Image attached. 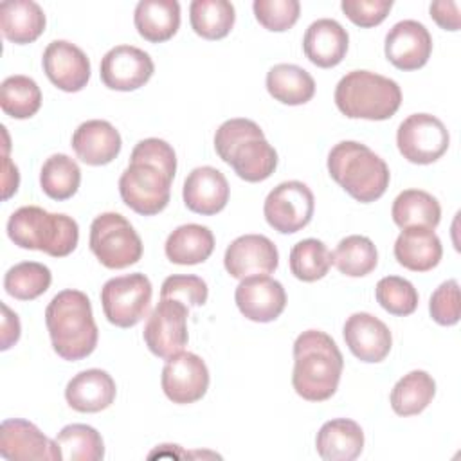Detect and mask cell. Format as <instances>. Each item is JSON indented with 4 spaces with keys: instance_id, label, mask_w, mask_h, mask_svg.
<instances>
[{
    "instance_id": "32",
    "label": "cell",
    "mask_w": 461,
    "mask_h": 461,
    "mask_svg": "<svg viewBox=\"0 0 461 461\" xmlns=\"http://www.w3.org/2000/svg\"><path fill=\"white\" fill-rule=\"evenodd\" d=\"M436 394L434 378L421 369L403 375L391 391V407L398 416H414L423 412Z\"/></svg>"
},
{
    "instance_id": "8",
    "label": "cell",
    "mask_w": 461,
    "mask_h": 461,
    "mask_svg": "<svg viewBox=\"0 0 461 461\" xmlns=\"http://www.w3.org/2000/svg\"><path fill=\"white\" fill-rule=\"evenodd\" d=\"M90 250L103 267L121 270L142 258V241L122 214L103 212L90 225Z\"/></svg>"
},
{
    "instance_id": "6",
    "label": "cell",
    "mask_w": 461,
    "mask_h": 461,
    "mask_svg": "<svg viewBox=\"0 0 461 461\" xmlns=\"http://www.w3.org/2000/svg\"><path fill=\"white\" fill-rule=\"evenodd\" d=\"M7 236L20 249L65 258L77 247L79 227L77 221L67 214L49 212L36 205H23L9 216Z\"/></svg>"
},
{
    "instance_id": "19",
    "label": "cell",
    "mask_w": 461,
    "mask_h": 461,
    "mask_svg": "<svg viewBox=\"0 0 461 461\" xmlns=\"http://www.w3.org/2000/svg\"><path fill=\"white\" fill-rule=\"evenodd\" d=\"M234 301L249 321L272 322L286 306V292L279 281L268 276H252L236 286Z\"/></svg>"
},
{
    "instance_id": "24",
    "label": "cell",
    "mask_w": 461,
    "mask_h": 461,
    "mask_svg": "<svg viewBox=\"0 0 461 461\" xmlns=\"http://www.w3.org/2000/svg\"><path fill=\"white\" fill-rule=\"evenodd\" d=\"M117 394L113 378L103 369H85L72 376L65 387L67 403L77 412L108 409Z\"/></svg>"
},
{
    "instance_id": "17",
    "label": "cell",
    "mask_w": 461,
    "mask_h": 461,
    "mask_svg": "<svg viewBox=\"0 0 461 461\" xmlns=\"http://www.w3.org/2000/svg\"><path fill=\"white\" fill-rule=\"evenodd\" d=\"M43 72L63 92H79L90 79V59L74 43L54 40L43 50Z\"/></svg>"
},
{
    "instance_id": "35",
    "label": "cell",
    "mask_w": 461,
    "mask_h": 461,
    "mask_svg": "<svg viewBox=\"0 0 461 461\" xmlns=\"http://www.w3.org/2000/svg\"><path fill=\"white\" fill-rule=\"evenodd\" d=\"M333 265L340 274L349 277H362L371 274L378 265V252L367 236L351 234L339 241L331 252Z\"/></svg>"
},
{
    "instance_id": "2",
    "label": "cell",
    "mask_w": 461,
    "mask_h": 461,
    "mask_svg": "<svg viewBox=\"0 0 461 461\" xmlns=\"http://www.w3.org/2000/svg\"><path fill=\"white\" fill-rule=\"evenodd\" d=\"M344 367L337 342L321 330H306L294 342L292 385L308 402H324L339 387Z\"/></svg>"
},
{
    "instance_id": "22",
    "label": "cell",
    "mask_w": 461,
    "mask_h": 461,
    "mask_svg": "<svg viewBox=\"0 0 461 461\" xmlns=\"http://www.w3.org/2000/svg\"><path fill=\"white\" fill-rule=\"evenodd\" d=\"M121 133L108 121L90 119L81 122L72 135V149L88 166L110 164L121 151Z\"/></svg>"
},
{
    "instance_id": "10",
    "label": "cell",
    "mask_w": 461,
    "mask_h": 461,
    "mask_svg": "<svg viewBox=\"0 0 461 461\" xmlns=\"http://www.w3.org/2000/svg\"><path fill=\"white\" fill-rule=\"evenodd\" d=\"M450 144L447 126L430 113H412L402 121L396 131V146L402 157L412 164H432L445 155Z\"/></svg>"
},
{
    "instance_id": "13",
    "label": "cell",
    "mask_w": 461,
    "mask_h": 461,
    "mask_svg": "<svg viewBox=\"0 0 461 461\" xmlns=\"http://www.w3.org/2000/svg\"><path fill=\"white\" fill-rule=\"evenodd\" d=\"M0 456L9 461H59L61 448L34 423L22 418L4 420L0 425Z\"/></svg>"
},
{
    "instance_id": "36",
    "label": "cell",
    "mask_w": 461,
    "mask_h": 461,
    "mask_svg": "<svg viewBox=\"0 0 461 461\" xmlns=\"http://www.w3.org/2000/svg\"><path fill=\"white\" fill-rule=\"evenodd\" d=\"M0 106L13 119H29L41 106V90L29 76H9L0 86Z\"/></svg>"
},
{
    "instance_id": "38",
    "label": "cell",
    "mask_w": 461,
    "mask_h": 461,
    "mask_svg": "<svg viewBox=\"0 0 461 461\" xmlns=\"http://www.w3.org/2000/svg\"><path fill=\"white\" fill-rule=\"evenodd\" d=\"M56 443L67 461H99L104 457V443L101 434L85 423H72L63 427Z\"/></svg>"
},
{
    "instance_id": "39",
    "label": "cell",
    "mask_w": 461,
    "mask_h": 461,
    "mask_svg": "<svg viewBox=\"0 0 461 461\" xmlns=\"http://www.w3.org/2000/svg\"><path fill=\"white\" fill-rule=\"evenodd\" d=\"M331 265V252L321 240H301L290 250V270L299 281L313 283L317 279H322Z\"/></svg>"
},
{
    "instance_id": "33",
    "label": "cell",
    "mask_w": 461,
    "mask_h": 461,
    "mask_svg": "<svg viewBox=\"0 0 461 461\" xmlns=\"http://www.w3.org/2000/svg\"><path fill=\"white\" fill-rule=\"evenodd\" d=\"M189 20L198 36L221 40L234 27L236 11L227 0H193L189 5Z\"/></svg>"
},
{
    "instance_id": "26",
    "label": "cell",
    "mask_w": 461,
    "mask_h": 461,
    "mask_svg": "<svg viewBox=\"0 0 461 461\" xmlns=\"http://www.w3.org/2000/svg\"><path fill=\"white\" fill-rule=\"evenodd\" d=\"M315 448L326 461H353L364 448V430L349 418L330 420L319 429Z\"/></svg>"
},
{
    "instance_id": "25",
    "label": "cell",
    "mask_w": 461,
    "mask_h": 461,
    "mask_svg": "<svg viewBox=\"0 0 461 461\" xmlns=\"http://www.w3.org/2000/svg\"><path fill=\"white\" fill-rule=\"evenodd\" d=\"M441 240L432 229L407 227L394 241L396 261L412 272H429L441 261Z\"/></svg>"
},
{
    "instance_id": "41",
    "label": "cell",
    "mask_w": 461,
    "mask_h": 461,
    "mask_svg": "<svg viewBox=\"0 0 461 461\" xmlns=\"http://www.w3.org/2000/svg\"><path fill=\"white\" fill-rule=\"evenodd\" d=\"M252 9L256 20L272 32L288 31L301 14V4L297 0H254Z\"/></svg>"
},
{
    "instance_id": "31",
    "label": "cell",
    "mask_w": 461,
    "mask_h": 461,
    "mask_svg": "<svg viewBox=\"0 0 461 461\" xmlns=\"http://www.w3.org/2000/svg\"><path fill=\"white\" fill-rule=\"evenodd\" d=\"M391 216L400 229H436L441 220V207L430 193L421 189H405L394 198Z\"/></svg>"
},
{
    "instance_id": "14",
    "label": "cell",
    "mask_w": 461,
    "mask_h": 461,
    "mask_svg": "<svg viewBox=\"0 0 461 461\" xmlns=\"http://www.w3.org/2000/svg\"><path fill=\"white\" fill-rule=\"evenodd\" d=\"M162 391L173 403H194L209 389V369L205 362L189 351H180L167 358L162 376Z\"/></svg>"
},
{
    "instance_id": "9",
    "label": "cell",
    "mask_w": 461,
    "mask_h": 461,
    "mask_svg": "<svg viewBox=\"0 0 461 461\" xmlns=\"http://www.w3.org/2000/svg\"><path fill=\"white\" fill-rule=\"evenodd\" d=\"M151 295V281L140 272L112 277L101 288L104 317L117 328H131L148 315Z\"/></svg>"
},
{
    "instance_id": "16",
    "label": "cell",
    "mask_w": 461,
    "mask_h": 461,
    "mask_svg": "<svg viewBox=\"0 0 461 461\" xmlns=\"http://www.w3.org/2000/svg\"><path fill=\"white\" fill-rule=\"evenodd\" d=\"M223 265L234 279L268 276L279 265V252L274 241L267 236L245 234L227 247Z\"/></svg>"
},
{
    "instance_id": "1",
    "label": "cell",
    "mask_w": 461,
    "mask_h": 461,
    "mask_svg": "<svg viewBox=\"0 0 461 461\" xmlns=\"http://www.w3.org/2000/svg\"><path fill=\"white\" fill-rule=\"evenodd\" d=\"M175 173L176 155L171 144L157 137L137 142L130 155V166L119 178L122 202L137 214H158L169 203Z\"/></svg>"
},
{
    "instance_id": "28",
    "label": "cell",
    "mask_w": 461,
    "mask_h": 461,
    "mask_svg": "<svg viewBox=\"0 0 461 461\" xmlns=\"http://www.w3.org/2000/svg\"><path fill=\"white\" fill-rule=\"evenodd\" d=\"M133 23L146 41H167L180 27V4L176 0H140L133 13Z\"/></svg>"
},
{
    "instance_id": "43",
    "label": "cell",
    "mask_w": 461,
    "mask_h": 461,
    "mask_svg": "<svg viewBox=\"0 0 461 461\" xmlns=\"http://www.w3.org/2000/svg\"><path fill=\"white\" fill-rule=\"evenodd\" d=\"M430 317L441 326H454L459 322L461 313V299H459V285L456 279H448L441 283L430 295L429 301Z\"/></svg>"
},
{
    "instance_id": "5",
    "label": "cell",
    "mask_w": 461,
    "mask_h": 461,
    "mask_svg": "<svg viewBox=\"0 0 461 461\" xmlns=\"http://www.w3.org/2000/svg\"><path fill=\"white\" fill-rule=\"evenodd\" d=\"M330 176L357 202L371 203L389 187L391 173L384 158L357 140H342L328 153Z\"/></svg>"
},
{
    "instance_id": "30",
    "label": "cell",
    "mask_w": 461,
    "mask_h": 461,
    "mask_svg": "<svg viewBox=\"0 0 461 461\" xmlns=\"http://www.w3.org/2000/svg\"><path fill=\"white\" fill-rule=\"evenodd\" d=\"M268 94L288 106L308 103L315 95V81L308 70L292 63L274 65L267 74Z\"/></svg>"
},
{
    "instance_id": "42",
    "label": "cell",
    "mask_w": 461,
    "mask_h": 461,
    "mask_svg": "<svg viewBox=\"0 0 461 461\" xmlns=\"http://www.w3.org/2000/svg\"><path fill=\"white\" fill-rule=\"evenodd\" d=\"M209 295L207 283L198 276L175 274L164 279L160 288V299H176L187 306L205 304Z\"/></svg>"
},
{
    "instance_id": "29",
    "label": "cell",
    "mask_w": 461,
    "mask_h": 461,
    "mask_svg": "<svg viewBox=\"0 0 461 461\" xmlns=\"http://www.w3.org/2000/svg\"><path fill=\"white\" fill-rule=\"evenodd\" d=\"M166 256L176 265H198L209 259L214 250V236L209 227L185 223L176 227L166 240Z\"/></svg>"
},
{
    "instance_id": "45",
    "label": "cell",
    "mask_w": 461,
    "mask_h": 461,
    "mask_svg": "<svg viewBox=\"0 0 461 461\" xmlns=\"http://www.w3.org/2000/svg\"><path fill=\"white\" fill-rule=\"evenodd\" d=\"M432 20L445 31H457L461 25L459 4L456 0H436L429 7Z\"/></svg>"
},
{
    "instance_id": "44",
    "label": "cell",
    "mask_w": 461,
    "mask_h": 461,
    "mask_svg": "<svg viewBox=\"0 0 461 461\" xmlns=\"http://www.w3.org/2000/svg\"><path fill=\"white\" fill-rule=\"evenodd\" d=\"M393 7V0H342V13L358 27L380 25Z\"/></svg>"
},
{
    "instance_id": "4",
    "label": "cell",
    "mask_w": 461,
    "mask_h": 461,
    "mask_svg": "<svg viewBox=\"0 0 461 461\" xmlns=\"http://www.w3.org/2000/svg\"><path fill=\"white\" fill-rule=\"evenodd\" d=\"M214 149L245 182H263L277 167V153L250 119H229L214 133Z\"/></svg>"
},
{
    "instance_id": "12",
    "label": "cell",
    "mask_w": 461,
    "mask_h": 461,
    "mask_svg": "<svg viewBox=\"0 0 461 461\" xmlns=\"http://www.w3.org/2000/svg\"><path fill=\"white\" fill-rule=\"evenodd\" d=\"M187 304L176 299H160L148 315L142 337L148 349L158 358H171L187 344Z\"/></svg>"
},
{
    "instance_id": "11",
    "label": "cell",
    "mask_w": 461,
    "mask_h": 461,
    "mask_svg": "<svg viewBox=\"0 0 461 461\" xmlns=\"http://www.w3.org/2000/svg\"><path fill=\"white\" fill-rule=\"evenodd\" d=\"M313 209L315 198L312 189L299 180H288L267 194L263 214L274 230L294 234L312 221Z\"/></svg>"
},
{
    "instance_id": "15",
    "label": "cell",
    "mask_w": 461,
    "mask_h": 461,
    "mask_svg": "<svg viewBox=\"0 0 461 461\" xmlns=\"http://www.w3.org/2000/svg\"><path fill=\"white\" fill-rule=\"evenodd\" d=\"M155 72L148 52L133 45H117L110 49L99 67V76L110 90L130 92L144 86Z\"/></svg>"
},
{
    "instance_id": "20",
    "label": "cell",
    "mask_w": 461,
    "mask_h": 461,
    "mask_svg": "<svg viewBox=\"0 0 461 461\" xmlns=\"http://www.w3.org/2000/svg\"><path fill=\"white\" fill-rule=\"evenodd\" d=\"M342 333L349 351L367 364L382 362L393 346V335L385 322L367 312L349 315Z\"/></svg>"
},
{
    "instance_id": "7",
    "label": "cell",
    "mask_w": 461,
    "mask_h": 461,
    "mask_svg": "<svg viewBox=\"0 0 461 461\" xmlns=\"http://www.w3.org/2000/svg\"><path fill=\"white\" fill-rule=\"evenodd\" d=\"M335 104L349 119L385 121L398 112L402 90L391 77L369 70H351L337 83Z\"/></svg>"
},
{
    "instance_id": "21",
    "label": "cell",
    "mask_w": 461,
    "mask_h": 461,
    "mask_svg": "<svg viewBox=\"0 0 461 461\" xmlns=\"http://www.w3.org/2000/svg\"><path fill=\"white\" fill-rule=\"evenodd\" d=\"M229 182L225 175L212 166L194 167L184 180V203L189 211L212 216L225 209L229 202Z\"/></svg>"
},
{
    "instance_id": "18",
    "label": "cell",
    "mask_w": 461,
    "mask_h": 461,
    "mask_svg": "<svg viewBox=\"0 0 461 461\" xmlns=\"http://www.w3.org/2000/svg\"><path fill=\"white\" fill-rule=\"evenodd\" d=\"M385 58L400 70H418L432 54V36L416 20L394 23L385 36Z\"/></svg>"
},
{
    "instance_id": "40",
    "label": "cell",
    "mask_w": 461,
    "mask_h": 461,
    "mask_svg": "<svg viewBox=\"0 0 461 461\" xmlns=\"http://www.w3.org/2000/svg\"><path fill=\"white\" fill-rule=\"evenodd\" d=\"M375 295L378 304L391 315L405 317L418 308V292L414 285L400 276H385L376 283Z\"/></svg>"
},
{
    "instance_id": "46",
    "label": "cell",
    "mask_w": 461,
    "mask_h": 461,
    "mask_svg": "<svg viewBox=\"0 0 461 461\" xmlns=\"http://www.w3.org/2000/svg\"><path fill=\"white\" fill-rule=\"evenodd\" d=\"M2 312H4V319H2V346H0V349L5 351L20 339V321H18V315L14 312H11L7 304H2Z\"/></svg>"
},
{
    "instance_id": "37",
    "label": "cell",
    "mask_w": 461,
    "mask_h": 461,
    "mask_svg": "<svg viewBox=\"0 0 461 461\" xmlns=\"http://www.w3.org/2000/svg\"><path fill=\"white\" fill-rule=\"evenodd\" d=\"M52 283L49 267L38 261H22L4 276L5 292L18 301H32L45 294Z\"/></svg>"
},
{
    "instance_id": "23",
    "label": "cell",
    "mask_w": 461,
    "mask_h": 461,
    "mask_svg": "<svg viewBox=\"0 0 461 461\" xmlns=\"http://www.w3.org/2000/svg\"><path fill=\"white\" fill-rule=\"evenodd\" d=\"M348 45V31L331 18L312 22L303 38L304 56L321 68L337 67L346 56Z\"/></svg>"
},
{
    "instance_id": "47",
    "label": "cell",
    "mask_w": 461,
    "mask_h": 461,
    "mask_svg": "<svg viewBox=\"0 0 461 461\" xmlns=\"http://www.w3.org/2000/svg\"><path fill=\"white\" fill-rule=\"evenodd\" d=\"M7 149H9V146L5 148V153H4V200H7L13 193H16L18 182H20L18 167L7 157Z\"/></svg>"
},
{
    "instance_id": "34",
    "label": "cell",
    "mask_w": 461,
    "mask_h": 461,
    "mask_svg": "<svg viewBox=\"0 0 461 461\" xmlns=\"http://www.w3.org/2000/svg\"><path fill=\"white\" fill-rule=\"evenodd\" d=\"M81 184V169L74 158L65 153L50 155L40 171V185L52 200L72 198Z\"/></svg>"
},
{
    "instance_id": "27",
    "label": "cell",
    "mask_w": 461,
    "mask_h": 461,
    "mask_svg": "<svg viewBox=\"0 0 461 461\" xmlns=\"http://www.w3.org/2000/svg\"><path fill=\"white\" fill-rule=\"evenodd\" d=\"M45 13L32 0H7L0 4V29L5 40L25 45L45 31Z\"/></svg>"
},
{
    "instance_id": "3",
    "label": "cell",
    "mask_w": 461,
    "mask_h": 461,
    "mask_svg": "<svg viewBox=\"0 0 461 461\" xmlns=\"http://www.w3.org/2000/svg\"><path fill=\"white\" fill-rule=\"evenodd\" d=\"M45 324L50 335L52 349L63 360H81L97 346V324L92 313V303L81 290H61L45 310Z\"/></svg>"
}]
</instances>
